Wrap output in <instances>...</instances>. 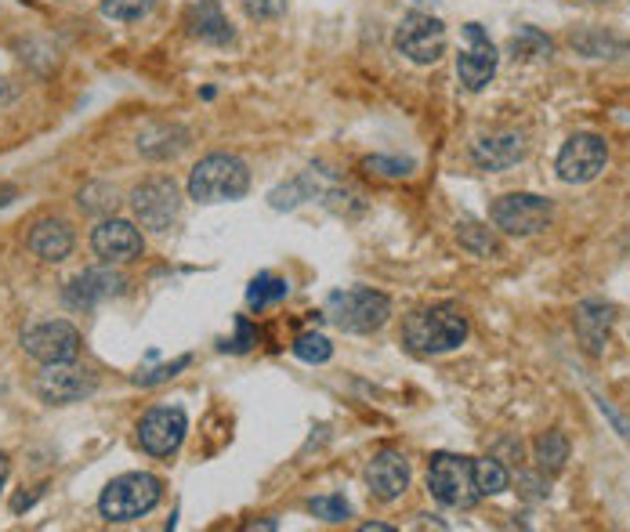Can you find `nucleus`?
<instances>
[{
    "label": "nucleus",
    "mask_w": 630,
    "mask_h": 532,
    "mask_svg": "<svg viewBox=\"0 0 630 532\" xmlns=\"http://www.w3.org/2000/svg\"><path fill=\"white\" fill-rule=\"evenodd\" d=\"M467 315L456 304H431L420 308L402 323V341L420 355H442L461 348L467 341Z\"/></svg>",
    "instance_id": "nucleus-1"
},
{
    "label": "nucleus",
    "mask_w": 630,
    "mask_h": 532,
    "mask_svg": "<svg viewBox=\"0 0 630 532\" xmlns=\"http://www.w3.org/2000/svg\"><path fill=\"white\" fill-rule=\"evenodd\" d=\"M251 189V170L240 156L210 153L189 170V200L196 203H232Z\"/></svg>",
    "instance_id": "nucleus-2"
},
{
    "label": "nucleus",
    "mask_w": 630,
    "mask_h": 532,
    "mask_svg": "<svg viewBox=\"0 0 630 532\" xmlns=\"http://www.w3.org/2000/svg\"><path fill=\"white\" fill-rule=\"evenodd\" d=\"M159 500H164V481L150 472H131V475L113 478L102 489V497H98V514L117 525L139 522V518L150 514Z\"/></svg>",
    "instance_id": "nucleus-3"
},
{
    "label": "nucleus",
    "mask_w": 630,
    "mask_h": 532,
    "mask_svg": "<svg viewBox=\"0 0 630 532\" xmlns=\"http://www.w3.org/2000/svg\"><path fill=\"white\" fill-rule=\"evenodd\" d=\"M391 315V297L369 287H349L333 290L327 297V319L341 333H374L388 323Z\"/></svg>",
    "instance_id": "nucleus-4"
},
{
    "label": "nucleus",
    "mask_w": 630,
    "mask_h": 532,
    "mask_svg": "<svg viewBox=\"0 0 630 532\" xmlns=\"http://www.w3.org/2000/svg\"><path fill=\"white\" fill-rule=\"evenodd\" d=\"M428 489L442 507H456V511L475 507L482 500L475 489V461L456 453H435L428 461Z\"/></svg>",
    "instance_id": "nucleus-5"
},
{
    "label": "nucleus",
    "mask_w": 630,
    "mask_h": 532,
    "mask_svg": "<svg viewBox=\"0 0 630 532\" xmlns=\"http://www.w3.org/2000/svg\"><path fill=\"white\" fill-rule=\"evenodd\" d=\"M395 52L406 55L413 66H431L446 55V26L439 15L428 11H406L402 22L395 26Z\"/></svg>",
    "instance_id": "nucleus-6"
},
{
    "label": "nucleus",
    "mask_w": 630,
    "mask_h": 532,
    "mask_svg": "<svg viewBox=\"0 0 630 532\" xmlns=\"http://www.w3.org/2000/svg\"><path fill=\"white\" fill-rule=\"evenodd\" d=\"M489 221L508 236H537L554 221V203L533 192H508L489 207Z\"/></svg>",
    "instance_id": "nucleus-7"
},
{
    "label": "nucleus",
    "mask_w": 630,
    "mask_h": 532,
    "mask_svg": "<svg viewBox=\"0 0 630 532\" xmlns=\"http://www.w3.org/2000/svg\"><path fill=\"white\" fill-rule=\"evenodd\" d=\"M131 210H134V218H139L142 229L167 232L178 221V210H181V196H178L175 178H164V175L145 178L139 189L131 192Z\"/></svg>",
    "instance_id": "nucleus-8"
},
{
    "label": "nucleus",
    "mask_w": 630,
    "mask_h": 532,
    "mask_svg": "<svg viewBox=\"0 0 630 532\" xmlns=\"http://www.w3.org/2000/svg\"><path fill=\"white\" fill-rule=\"evenodd\" d=\"M22 352L36 363L52 366V363H73L80 355V330L66 323V319H44L22 330Z\"/></svg>",
    "instance_id": "nucleus-9"
},
{
    "label": "nucleus",
    "mask_w": 630,
    "mask_h": 532,
    "mask_svg": "<svg viewBox=\"0 0 630 532\" xmlns=\"http://www.w3.org/2000/svg\"><path fill=\"white\" fill-rule=\"evenodd\" d=\"M605 164H609V145L598 134H573L570 142L562 145L559 159H554V170L565 185H587L595 181Z\"/></svg>",
    "instance_id": "nucleus-10"
},
{
    "label": "nucleus",
    "mask_w": 630,
    "mask_h": 532,
    "mask_svg": "<svg viewBox=\"0 0 630 532\" xmlns=\"http://www.w3.org/2000/svg\"><path fill=\"white\" fill-rule=\"evenodd\" d=\"M98 380L88 366H77V358L73 363H52L44 366V374L36 377V395H41V402L47 406H73V402H84L88 395H95Z\"/></svg>",
    "instance_id": "nucleus-11"
},
{
    "label": "nucleus",
    "mask_w": 630,
    "mask_h": 532,
    "mask_svg": "<svg viewBox=\"0 0 630 532\" xmlns=\"http://www.w3.org/2000/svg\"><path fill=\"white\" fill-rule=\"evenodd\" d=\"M464 47L461 55H456V77H461V84L467 91H482L486 84L497 77V47H493L489 33L478 26V22H467L464 26Z\"/></svg>",
    "instance_id": "nucleus-12"
},
{
    "label": "nucleus",
    "mask_w": 630,
    "mask_h": 532,
    "mask_svg": "<svg viewBox=\"0 0 630 532\" xmlns=\"http://www.w3.org/2000/svg\"><path fill=\"white\" fill-rule=\"evenodd\" d=\"M189 431V417L181 406H153L150 413L139 420V442L150 456H170Z\"/></svg>",
    "instance_id": "nucleus-13"
},
{
    "label": "nucleus",
    "mask_w": 630,
    "mask_h": 532,
    "mask_svg": "<svg viewBox=\"0 0 630 532\" xmlns=\"http://www.w3.org/2000/svg\"><path fill=\"white\" fill-rule=\"evenodd\" d=\"M91 251L102 257L106 265H123V262H134L142 257L145 251V240L142 232L123 218H106L102 225L91 232Z\"/></svg>",
    "instance_id": "nucleus-14"
},
{
    "label": "nucleus",
    "mask_w": 630,
    "mask_h": 532,
    "mask_svg": "<svg viewBox=\"0 0 630 532\" xmlns=\"http://www.w3.org/2000/svg\"><path fill=\"white\" fill-rule=\"evenodd\" d=\"M366 486L377 500L395 503L410 489V461L395 450H380L366 467Z\"/></svg>",
    "instance_id": "nucleus-15"
},
{
    "label": "nucleus",
    "mask_w": 630,
    "mask_h": 532,
    "mask_svg": "<svg viewBox=\"0 0 630 532\" xmlns=\"http://www.w3.org/2000/svg\"><path fill=\"white\" fill-rule=\"evenodd\" d=\"M573 323H576V337H579V344H584V352L601 355L605 341H609V333H612V323H616V304L598 301V297L579 301Z\"/></svg>",
    "instance_id": "nucleus-16"
},
{
    "label": "nucleus",
    "mask_w": 630,
    "mask_h": 532,
    "mask_svg": "<svg viewBox=\"0 0 630 532\" xmlns=\"http://www.w3.org/2000/svg\"><path fill=\"white\" fill-rule=\"evenodd\" d=\"M123 293V276L113 268H84L80 276L66 282V304L69 308H95L106 297Z\"/></svg>",
    "instance_id": "nucleus-17"
},
{
    "label": "nucleus",
    "mask_w": 630,
    "mask_h": 532,
    "mask_svg": "<svg viewBox=\"0 0 630 532\" xmlns=\"http://www.w3.org/2000/svg\"><path fill=\"white\" fill-rule=\"evenodd\" d=\"M526 134L518 131H500V134H486L472 145V159L478 170H508L526 159Z\"/></svg>",
    "instance_id": "nucleus-18"
},
{
    "label": "nucleus",
    "mask_w": 630,
    "mask_h": 532,
    "mask_svg": "<svg viewBox=\"0 0 630 532\" xmlns=\"http://www.w3.org/2000/svg\"><path fill=\"white\" fill-rule=\"evenodd\" d=\"M185 26H189V33L200 44L225 47L236 41V30H232V22L225 19V11H221L218 0H196L189 8V15H185Z\"/></svg>",
    "instance_id": "nucleus-19"
},
{
    "label": "nucleus",
    "mask_w": 630,
    "mask_h": 532,
    "mask_svg": "<svg viewBox=\"0 0 630 532\" xmlns=\"http://www.w3.org/2000/svg\"><path fill=\"white\" fill-rule=\"evenodd\" d=\"M73 243H77L73 240V229L62 218H41L26 236V246L47 265L66 262V257L73 254Z\"/></svg>",
    "instance_id": "nucleus-20"
},
{
    "label": "nucleus",
    "mask_w": 630,
    "mask_h": 532,
    "mask_svg": "<svg viewBox=\"0 0 630 532\" xmlns=\"http://www.w3.org/2000/svg\"><path fill=\"white\" fill-rule=\"evenodd\" d=\"M189 145V131L178 128V123H150L139 134V153L145 159H170L178 156L181 148Z\"/></svg>",
    "instance_id": "nucleus-21"
},
{
    "label": "nucleus",
    "mask_w": 630,
    "mask_h": 532,
    "mask_svg": "<svg viewBox=\"0 0 630 532\" xmlns=\"http://www.w3.org/2000/svg\"><path fill=\"white\" fill-rule=\"evenodd\" d=\"M533 461L540 475H559L565 461H570V439L562 431H543L533 442Z\"/></svg>",
    "instance_id": "nucleus-22"
},
{
    "label": "nucleus",
    "mask_w": 630,
    "mask_h": 532,
    "mask_svg": "<svg viewBox=\"0 0 630 532\" xmlns=\"http://www.w3.org/2000/svg\"><path fill=\"white\" fill-rule=\"evenodd\" d=\"M456 243L475 257H504V243L497 240V232L478 225V221H461L456 225Z\"/></svg>",
    "instance_id": "nucleus-23"
},
{
    "label": "nucleus",
    "mask_w": 630,
    "mask_h": 532,
    "mask_svg": "<svg viewBox=\"0 0 630 532\" xmlns=\"http://www.w3.org/2000/svg\"><path fill=\"white\" fill-rule=\"evenodd\" d=\"M570 44L587 58H616L627 52V41H620V36H612L605 30H579L570 36Z\"/></svg>",
    "instance_id": "nucleus-24"
},
{
    "label": "nucleus",
    "mask_w": 630,
    "mask_h": 532,
    "mask_svg": "<svg viewBox=\"0 0 630 532\" xmlns=\"http://www.w3.org/2000/svg\"><path fill=\"white\" fill-rule=\"evenodd\" d=\"M287 293H290V282L283 276L257 271V276L251 279V287H246V304H251L254 312H262V308H268V304H279Z\"/></svg>",
    "instance_id": "nucleus-25"
},
{
    "label": "nucleus",
    "mask_w": 630,
    "mask_h": 532,
    "mask_svg": "<svg viewBox=\"0 0 630 532\" xmlns=\"http://www.w3.org/2000/svg\"><path fill=\"white\" fill-rule=\"evenodd\" d=\"M508 486H511V475H508V467H504L500 456H482V461H475L478 497H500Z\"/></svg>",
    "instance_id": "nucleus-26"
},
{
    "label": "nucleus",
    "mask_w": 630,
    "mask_h": 532,
    "mask_svg": "<svg viewBox=\"0 0 630 532\" xmlns=\"http://www.w3.org/2000/svg\"><path fill=\"white\" fill-rule=\"evenodd\" d=\"M508 52H511V58L518 62H543V58H551V41L543 36L540 30H533V26H526V30H518L515 36H511V44H508Z\"/></svg>",
    "instance_id": "nucleus-27"
},
{
    "label": "nucleus",
    "mask_w": 630,
    "mask_h": 532,
    "mask_svg": "<svg viewBox=\"0 0 630 532\" xmlns=\"http://www.w3.org/2000/svg\"><path fill=\"white\" fill-rule=\"evenodd\" d=\"M294 355L308 366H323V363H330L333 344L323 337V333H301V337L294 341Z\"/></svg>",
    "instance_id": "nucleus-28"
},
{
    "label": "nucleus",
    "mask_w": 630,
    "mask_h": 532,
    "mask_svg": "<svg viewBox=\"0 0 630 532\" xmlns=\"http://www.w3.org/2000/svg\"><path fill=\"white\" fill-rule=\"evenodd\" d=\"M156 8V0H102V15L113 22H139Z\"/></svg>",
    "instance_id": "nucleus-29"
},
{
    "label": "nucleus",
    "mask_w": 630,
    "mask_h": 532,
    "mask_svg": "<svg viewBox=\"0 0 630 532\" xmlns=\"http://www.w3.org/2000/svg\"><path fill=\"white\" fill-rule=\"evenodd\" d=\"M308 511H312L316 518H323V522H330V525H338V522H349L352 518V503L338 497V492H330V497L308 500Z\"/></svg>",
    "instance_id": "nucleus-30"
},
{
    "label": "nucleus",
    "mask_w": 630,
    "mask_h": 532,
    "mask_svg": "<svg viewBox=\"0 0 630 532\" xmlns=\"http://www.w3.org/2000/svg\"><path fill=\"white\" fill-rule=\"evenodd\" d=\"M366 175H380V178H410L413 175V159H388V156H366L363 159Z\"/></svg>",
    "instance_id": "nucleus-31"
},
{
    "label": "nucleus",
    "mask_w": 630,
    "mask_h": 532,
    "mask_svg": "<svg viewBox=\"0 0 630 532\" xmlns=\"http://www.w3.org/2000/svg\"><path fill=\"white\" fill-rule=\"evenodd\" d=\"M189 363H192V358L181 355V358H175V363H164V366H156V369H142V374H134V385H139V388H156V385H164V380L178 377Z\"/></svg>",
    "instance_id": "nucleus-32"
},
{
    "label": "nucleus",
    "mask_w": 630,
    "mask_h": 532,
    "mask_svg": "<svg viewBox=\"0 0 630 532\" xmlns=\"http://www.w3.org/2000/svg\"><path fill=\"white\" fill-rule=\"evenodd\" d=\"M117 207V192L109 189V185H88V189L80 192V210H88V214H106V210Z\"/></svg>",
    "instance_id": "nucleus-33"
},
{
    "label": "nucleus",
    "mask_w": 630,
    "mask_h": 532,
    "mask_svg": "<svg viewBox=\"0 0 630 532\" xmlns=\"http://www.w3.org/2000/svg\"><path fill=\"white\" fill-rule=\"evenodd\" d=\"M243 11L257 22H272L287 11V0H243Z\"/></svg>",
    "instance_id": "nucleus-34"
},
{
    "label": "nucleus",
    "mask_w": 630,
    "mask_h": 532,
    "mask_svg": "<svg viewBox=\"0 0 630 532\" xmlns=\"http://www.w3.org/2000/svg\"><path fill=\"white\" fill-rule=\"evenodd\" d=\"M251 344H257V330L240 315V319H236V341H229L225 348H232V352H246V348H251Z\"/></svg>",
    "instance_id": "nucleus-35"
},
{
    "label": "nucleus",
    "mask_w": 630,
    "mask_h": 532,
    "mask_svg": "<svg viewBox=\"0 0 630 532\" xmlns=\"http://www.w3.org/2000/svg\"><path fill=\"white\" fill-rule=\"evenodd\" d=\"M15 185H0V210H4V207H11V203H15Z\"/></svg>",
    "instance_id": "nucleus-36"
},
{
    "label": "nucleus",
    "mask_w": 630,
    "mask_h": 532,
    "mask_svg": "<svg viewBox=\"0 0 630 532\" xmlns=\"http://www.w3.org/2000/svg\"><path fill=\"white\" fill-rule=\"evenodd\" d=\"M8 472H11V464H8V456L0 453V489H4V481H8Z\"/></svg>",
    "instance_id": "nucleus-37"
},
{
    "label": "nucleus",
    "mask_w": 630,
    "mask_h": 532,
    "mask_svg": "<svg viewBox=\"0 0 630 532\" xmlns=\"http://www.w3.org/2000/svg\"><path fill=\"white\" fill-rule=\"evenodd\" d=\"M363 532H391V525H385V522H366Z\"/></svg>",
    "instance_id": "nucleus-38"
},
{
    "label": "nucleus",
    "mask_w": 630,
    "mask_h": 532,
    "mask_svg": "<svg viewBox=\"0 0 630 532\" xmlns=\"http://www.w3.org/2000/svg\"><path fill=\"white\" fill-rule=\"evenodd\" d=\"M590 4H612V0H590Z\"/></svg>",
    "instance_id": "nucleus-39"
}]
</instances>
